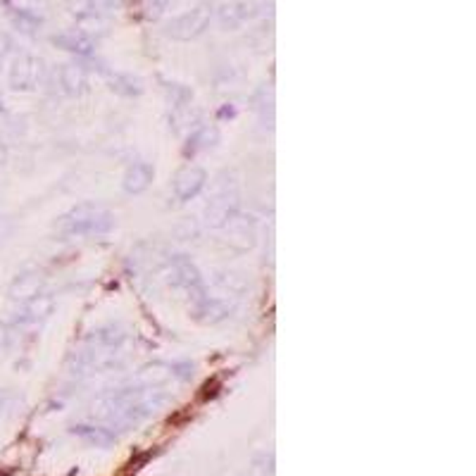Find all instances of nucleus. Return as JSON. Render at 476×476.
Here are the masks:
<instances>
[{
  "instance_id": "nucleus-23",
  "label": "nucleus",
  "mask_w": 476,
  "mask_h": 476,
  "mask_svg": "<svg viewBox=\"0 0 476 476\" xmlns=\"http://www.w3.org/2000/svg\"><path fill=\"white\" fill-rule=\"evenodd\" d=\"M72 434L81 436L83 441L95 443L100 448H107L117 441V436L112 434V429L107 427H93V424H79V427H72Z\"/></svg>"
},
{
  "instance_id": "nucleus-31",
  "label": "nucleus",
  "mask_w": 476,
  "mask_h": 476,
  "mask_svg": "<svg viewBox=\"0 0 476 476\" xmlns=\"http://www.w3.org/2000/svg\"><path fill=\"white\" fill-rule=\"evenodd\" d=\"M10 53V38L8 36H0V64H3L5 55Z\"/></svg>"
},
{
  "instance_id": "nucleus-5",
  "label": "nucleus",
  "mask_w": 476,
  "mask_h": 476,
  "mask_svg": "<svg viewBox=\"0 0 476 476\" xmlns=\"http://www.w3.org/2000/svg\"><path fill=\"white\" fill-rule=\"evenodd\" d=\"M43 86L55 95L79 98V95L88 91V69L81 62L57 64V67H50L46 72Z\"/></svg>"
},
{
  "instance_id": "nucleus-6",
  "label": "nucleus",
  "mask_w": 476,
  "mask_h": 476,
  "mask_svg": "<svg viewBox=\"0 0 476 476\" xmlns=\"http://www.w3.org/2000/svg\"><path fill=\"white\" fill-rule=\"evenodd\" d=\"M55 295L50 291L38 293L36 298L17 302L15 312H12V329H17L19 333L24 331H36L41 329L43 324L50 319V314L55 312Z\"/></svg>"
},
{
  "instance_id": "nucleus-21",
  "label": "nucleus",
  "mask_w": 476,
  "mask_h": 476,
  "mask_svg": "<svg viewBox=\"0 0 476 476\" xmlns=\"http://www.w3.org/2000/svg\"><path fill=\"white\" fill-rule=\"evenodd\" d=\"M124 0H69V8H72L74 17L76 15H100L107 17L112 12L121 10Z\"/></svg>"
},
{
  "instance_id": "nucleus-29",
  "label": "nucleus",
  "mask_w": 476,
  "mask_h": 476,
  "mask_svg": "<svg viewBox=\"0 0 476 476\" xmlns=\"http://www.w3.org/2000/svg\"><path fill=\"white\" fill-rule=\"evenodd\" d=\"M172 5V0H145V17L148 19H160Z\"/></svg>"
},
{
  "instance_id": "nucleus-22",
  "label": "nucleus",
  "mask_w": 476,
  "mask_h": 476,
  "mask_svg": "<svg viewBox=\"0 0 476 476\" xmlns=\"http://www.w3.org/2000/svg\"><path fill=\"white\" fill-rule=\"evenodd\" d=\"M107 88H110L112 93L117 95H124V98H136L145 91L143 81L138 79V76H131V74H107Z\"/></svg>"
},
{
  "instance_id": "nucleus-24",
  "label": "nucleus",
  "mask_w": 476,
  "mask_h": 476,
  "mask_svg": "<svg viewBox=\"0 0 476 476\" xmlns=\"http://www.w3.org/2000/svg\"><path fill=\"white\" fill-rule=\"evenodd\" d=\"M81 34H86L88 38H100L102 34H107V19L100 15H76V27Z\"/></svg>"
},
{
  "instance_id": "nucleus-2",
  "label": "nucleus",
  "mask_w": 476,
  "mask_h": 476,
  "mask_svg": "<svg viewBox=\"0 0 476 476\" xmlns=\"http://www.w3.org/2000/svg\"><path fill=\"white\" fill-rule=\"evenodd\" d=\"M236 212H241V182L231 169H222L212 179V186L208 191L203 224L208 229L222 231Z\"/></svg>"
},
{
  "instance_id": "nucleus-19",
  "label": "nucleus",
  "mask_w": 476,
  "mask_h": 476,
  "mask_svg": "<svg viewBox=\"0 0 476 476\" xmlns=\"http://www.w3.org/2000/svg\"><path fill=\"white\" fill-rule=\"evenodd\" d=\"M215 286L220 293L241 300L243 293L248 291V279H246V274L236 272V269H222V272H217V276H215Z\"/></svg>"
},
{
  "instance_id": "nucleus-17",
  "label": "nucleus",
  "mask_w": 476,
  "mask_h": 476,
  "mask_svg": "<svg viewBox=\"0 0 476 476\" xmlns=\"http://www.w3.org/2000/svg\"><path fill=\"white\" fill-rule=\"evenodd\" d=\"M255 17V5L253 3H224L217 10V22L224 31H236L238 27Z\"/></svg>"
},
{
  "instance_id": "nucleus-27",
  "label": "nucleus",
  "mask_w": 476,
  "mask_h": 476,
  "mask_svg": "<svg viewBox=\"0 0 476 476\" xmlns=\"http://www.w3.org/2000/svg\"><path fill=\"white\" fill-rule=\"evenodd\" d=\"M15 24H17L19 31H24V34H36V29L41 27V19L29 15V12H17Z\"/></svg>"
},
{
  "instance_id": "nucleus-7",
  "label": "nucleus",
  "mask_w": 476,
  "mask_h": 476,
  "mask_svg": "<svg viewBox=\"0 0 476 476\" xmlns=\"http://www.w3.org/2000/svg\"><path fill=\"white\" fill-rule=\"evenodd\" d=\"M212 15H215V8H212V3L205 0V3L196 5L193 10L172 19V22L165 27V34L169 38H174V41H191V38H198L210 27Z\"/></svg>"
},
{
  "instance_id": "nucleus-1",
  "label": "nucleus",
  "mask_w": 476,
  "mask_h": 476,
  "mask_svg": "<svg viewBox=\"0 0 476 476\" xmlns=\"http://www.w3.org/2000/svg\"><path fill=\"white\" fill-rule=\"evenodd\" d=\"M167 400H169V391H165V386L131 381L107 388L105 393H100L93 407L100 420L119 424V427H131V424H141L153 417Z\"/></svg>"
},
{
  "instance_id": "nucleus-12",
  "label": "nucleus",
  "mask_w": 476,
  "mask_h": 476,
  "mask_svg": "<svg viewBox=\"0 0 476 476\" xmlns=\"http://www.w3.org/2000/svg\"><path fill=\"white\" fill-rule=\"evenodd\" d=\"M83 343L95 345V348H105V350H126L129 348V331L119 324V321H107V324H102L88 333Z\"/></svg>"
},
{
  "instance_id": "nucleus-9",
  "label": "nucleus",
  "mask_w": 476,
  "mask_h": 476,
  "mask_svg": "<svg viewBox=\"0 0 476 476\" xmlns=\"http://www.w3.org/2000/svg\"><path fill=\"white\" fill-rule=\"evenodd\" d=\"M222 231L227 234V243L234 250H250L260 238V222L253 212H236Z\"/></svg>"
},
{
  "instance_id": "nucleus-15",
  "label": "nucleus",
  "mask_w": 476,
  "mask_h": 476,
  "mask_svg": "<svg viewBox=\"0 0 476 476\" xmlns=\"http://www.w3.org/2000/svg\"><path fill=\"white\" fill-rule=\"evenodd\" d=\"M217 143H220V129H217L215 124H201L198 129H193L189 136H186L184 155L196 157V155H201V153L212 150Z\"/></svg>"
},
{
  "instance_id": "nucleus-32",
  "label": "nucleus",
  "mask_w": 476,
  "mask_h": 476,
  "mask_svg": "<svg viewBox=\"0 0 476 476\" xmlns=\"http://www.w3.org/2000/svg\"><path fill=\"white\" fill-rule=\"evenodd\" d=\"M5 160H8V150H5V145L0 143V167L5 165Z\"/></svg>"
},
{
  "instance_id": "nucleus-30",
  "label": "nucleus",
  "mask_w": 476,
  "mask_h": 476,
  "mask_svg": "<svg viewBox=\"0 0 476 476\" xmlns=\"http://www.w3.org/2000/svg\"><path fill=\"white\" fill-rule=\"evenodd\" d=\"M193 369H196V367H193L191 362H172L169 364L172 379H179V381H191Z\"/></svg>"
},
{
  "instance_id": "nucleus-18",
  "label": "nucleus",
  "mask_w": 476,
  "mask_h": 476,
  "mask_svg": "<svg viewBox=\"0 0 476 476\" xmlns=\"http://www.w3.org/2000/svg\"><path fill=\"white\" fill-rule=\"evenodd\" d=\"M53 43L57 48L67 50V53H74L79 57H91L93 50H95L93 38H88L86 34H81L79 29H69V31H62V34L53 36Z\"/></svg>"
},
{
  "instance_id": "nucleus-20",
  "label": "nucleus",
  "mask_w": 476,
  "mask_h": 476,
  "mask_svg": "<svg viewBox=\"0 0 476 476\" xmlns=\"http://www.w3.org/2000/svg\"><path fill=\"white\" fill-rule=\"evenodd\" d=\"M253 110L260 119V124L272 131L274 129V88L272 86H260L253 95Z\"/></svg>"
},
{
  "instance_id": "nucleus-26",
  "label": "nucleus",
  "mask_w": 476,
  "mask_h": 476,
  "mask_svg": "<svg viewBox=\"0 0 476 476\" xmlns=\"http://www.w3.org/2000/svg\"><path fill=\"white\" fill-rule=\"evenodd\" d=\"M22 407V398L8 388H0V417H10Z\"/></svg>"
},
{
  "instance_id": "nucleus-28",
  "label": "nucleus",
  "mask_w": 476,
  "mask_h": 476,
  "mask_svg": "<svg viewBox=\"0 0 476 476\" xmlns=\"http://www.w3.org/2000/svg\"><path fill=\"white\" fill-rule=\"evenodd\" d=\"M3 131H8V136L12 138H19L24 131H27V126H24V119L22 117H15V114H10V117H5L3 121Z\"/></svg>"
},
{
  "instance_id": "nucleus-3",
  "label": "nucleus",
  "mask_w": 476,
  "mask_h": 476,
  "mask_svg": "<svg viewBox=\"0 0 476 476\" xmlns=\"http://www.w3.org/2000/svg\"><path fill=\"white\" fill-rule=\"evenodd\" d=\"M114 224H117V220L107 208L95 203H81L64 212L57 220L55 229L64 238H93L110 234Z\"/></svg>"
},
{
  "instance_id": "nucleus-25",
  "label": "nucleus",
  "mask_w": 476,
  "mask_h": 476,
  "mask_svg": "<svg viewBox=\"0 0 476 476\" xmlns=\"http://www.w3.org/2000/svg\"><path fill=\"white\" fill-rule=\"evenodd\" d=\"M162 83H165L167 100H169L172 107L186 105V102H193V91H191L189 86H184V83H177V81H162Z\"/></svg>"
},
{
  "instance_id": "nucleus-10",
  "label": "nucleus",
  "mask_w": 476,
  "mask_h": 476,
  "mask_svg": "<svg viewBox=\"0 0 476 476\" xmlns=\"http://www.w3.org/2000/svg\"><path fill=\"white\" fill-rule=\"evenodd\" d=\"M205 186H208V172L198 165H186L172 179V198L177 205H186L201 196Z\"/></svg>"
},
{
  "instance_id": "nucleus-16",
  "label": "nucleus",
  "mask_w": 476,
  "mask_h": 476,
  "mask_svg": "<svg viewBox=\"0 0 476 476\" xmlns=\"http://www.w3.org/2000/svg\"><path fill=\"white\" fill-rule=\"evenodd\" d=\"M203 124V110L196 107L193 102H186V105L172 107L169 112V126L172 131L179 133V136H189L193 129H198Z\"/></svg>"
},
{
  "instance_id": "nucleus-13",
  "label": "nucleus",
  "mask_w": 476,
  "mask_h": 476,
  "mask_svg": "<svg viewBox=\"0 0 476 476\" xmlns=\"http://www.w3.org/2000/svg\"><path fill=\"white\" fill-rule=\"evenodd\" d=\"M43 291H48V288H46V276L38 272V269H24V272H19L15 279H12V284L8 288L12 302L31 300V298H36V295L43 293Z\"/></svg>"
},
{
  "instance_id": "nucleus-14",
  "label": "nucleus",
  "mask_w": 476,
  "mask_h": 476,
  "mask_svg": "<svg viewBox=\"0 0 476 476\" xmlns=\"http://www.w3.org/2000/svg\"><path fill=\"white\" fill-rule=\"evenodd\" d=\"M153 179H155V167L145 162V160H138V162L126 167L124 179H121V189L129 196H138V193H143L153 184Z\"/></svg>"
},
{
  "instance_id": "nucleus-4",
  "label": "nucleus",
  "mask_w": 476,
  "mask_h": 476,
  "mask_svg": "<svg viewBox=\"0 0 476 476\" xmlns=\"http://www.w3.org/2000/svg\"><path fill=\"white\" fill-rule=\"evenodd\" d=\"M236 305H238L236 298L224 295V293L215 295V293H210L208 286H203L201 291L189 295L191 317L196 321H201V324H220V321H224L236 310Z\"/></svg>"
},
{
  "instance_id": "nucleus-11",
  "label": "nucleus",
  "mask_w": 476,
  "mask_h": 476,
  "mask_svg": "<svg viewBox=\"0 0 476 476\" xmlns=\"http://www.w3.org/2000/svg\"><path fill=\"white\" fill-rule=\"evenodd\" d=\"M167 281L174 288H182L186 293H196L205 286L201 269L189 255H172L167 262Z\"/></svg>"
},
{
  "instance_id": "nucleus-8",
  "label": "nucleus",
  "mask_w": 476,
  "mask_h": 476,
  "mask_svg": "<svg viewBox=\"0 0 476 476\" xmlns=\"http://www.w3.org/2000/svg\"><path fill=\"white\" fill-rule=\"evenodd\" d=\"M48 67H43V60L29 55V53H19L15 55V60L10 64V74H8V83L12 91L17 93H27L34 91L38 83H43L46 79Z\"/></svg>"
}]
</instances>
